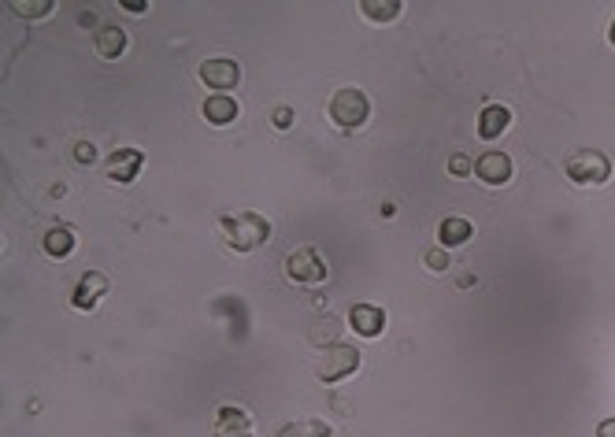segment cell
Returning <instances> with one entry per match:
<instances>
[{"mask_svg":"<svg viewBox=\"0 0 615 437\" xmlns=\"http://www.w3.org/2000/svg\"><path fill=\"white\" fill-rule=\"evenodd\" d=\"M219 237L234 252H256L271 242V223L260 212H237L219 219Z\"/></svg>","mask_w":615,"mask_h":437,"instance_id":"6da1fadb","label":"cell"},{"mask_svg":"<svg viewBox=\"0 0 615 437\" xmlns=\"http://www.w3.org/2000/svg\"><path fill=\"white\" fill-rule=\"evenodd\" d=\"M326 111H331L334 127L349 134V130L363 127L367 119H371V100H367V93H363V90H356V86H345V90H338V93L331 97V104H326Z\"/></svg>","mask_w":615,"mask_h":437,"instance_id":"7a4b0ae2","label":"cell"},{"mask_svg":"<svg viewBox=\"0 0 615 437\" xmlns=\"http://www.w3.org/2000/svg\"><path fill=\"white\" fill-rule=\"evenodd\" d=\"M356 367H360V348H356V345H345V341H338V345H331V348H322L315 375H319V382L334 385V382H345V378H352V375H356Z\"/></svg>","mask_w":615,"mask_h":437,"instance_id":"3957f363","label":"cell"},{"mask_svg":"<svg viewBox=\"0 0 615 437\" xmlns=\"http://www.w3.org/2000/svg\"><path fill=\"white\" fill-rule=\"evenodd\" d=\"M563 171L575 185H604L611 178V160L597 148H582L563 164Z\"/></svg>","mask_w":615,"mask_h":437,"instance_id":"277c9868","label":"cell"},{"mask_svg":"<svg viewBox=\"0 0 615 437\" xmlns=\"http://www.w3.org/2000/svg\"><path fill=\"white\" fill-rule=\"evenodd\" d=\"M285 278L297 286H319L326 278V260L315 245H301L285 256Z\"/></svg>","mask_w":615,"mask_h":437,"instance_id":"5b68a950","label":"cell"},{"mask_svg":"<svg viewBox=\"0 0 615 437\" xmlns=\"http://www.w3.org/2000/svg\"><path fill=\"white\" fill-rule=\"evenodd\" d=\"M141 167H145V152H141V148H115L108 160H104L108 178L119 182V185H130V182L141 175Z\"/></svg>","mask_w":615,"mask_h":437,"instance_id":"8992f818","label":"cell"},{"mask_svg":"<svg viewBox=\"0 0 615 437\" xmlns=\"http://www.w3.org/2000/svg\"><path fill=\"white\" fill-rule=\"evenodd\" d=\"M197 78H200V86H208L216 93H226V90H234L241 82V67L234 60H204Z\"/></svg>","mask_w":615,"mask_h":437,"instance_id":"52a82bcc","label":"cell"},{"mask_svg":"<svg viewBox=\"0 0 615 437\" xmlns=\"http://www.w3.org/2000/svg\"><path fill=\"white\" fill-rule=\"evenodd\" d=\"M108 290H111V278H108L104 271H90V274H82V278H78V286H74V293H71V308H78V311H93V308H97V300H101Z\"/></svg>","mask_w":615,"mask_h":437,"instance_id":"ba28073f","label":"cell"},{"mask_svg":"<svg viewBox=\"0 0 615 437\" xmlns=\"http://www.w3.org/2000/svg\"><path fill=\"white\" fill-rule=\"evenodd\" d=\"M349 327L360 334V337H379L386 330V311L379 304H356L349 311Z\"/></svg>","mask_w":615,"mask_h":437,"instance_id":"9c48e42d","label":"cell"},{"mask_svg":"<svg viewBox=\"0 0 615 437\" xmlns=\"http://www.w3.org/2000/svg\"><path fill=\"white\" fill-rule=\"evenodd\" d=\"M216 437H253V419L237 404H223L216 415Z\"/></svg>","mask_w":615,"mask_h":437,"instance_id":"30bf717a","label":"cell"},{"mask_svg":"<svg viewBox=\"0 0 615 437\" xmlns=\"http://www.w3.org/2000/svg\"><path fill=\"white\" fill-rule=\"evenodd\" d=\"M475 175L485 185H504V182H512V160L504 152H485L475 160Z\"/></svg>","mask_w":615,"mask_h":437,"instance_id":"8fae6325","label":"cell"},{"mask_svg":"<svg viewBox=\"0 0 615 437\" xmlns=\"http://www.w3.org/2000/svg\"><path fill=\"white\" fill-rule=\"evenodd\" d=\"M508 123H512V111L504 104H485L478 111V138L482 141H497L508 130Z\"/></svg>","mask_w":615,"mask_h":437,"instance_id":"7c38bea8","label":"cell"},{"mask_svg":"<svg viewBox=\"0 0 615 437\" xmlns=\"http://www.w3.org/2000/svg\"><path fill=\"white\" fill-rule=\"evenodd\" d=\"M93 49H97L101 60H119L122 52H127V30L115 26V23L101 26L97 37H93Z\"/></svg>","mask_w":615,"mask_h":437,"instance_id":"4fadbf2b","label":"cell"},{"mask_svg":"<svg viewBox=\"0 0 615 437\" xmlns=\"http://www.w3.org/2000/svg\"><path fill=\"white\" fill-rule=\"evenodd\" d=\"M200 111H204V119H208L212 127H230L241 108H237V100H234V97H226V93H212L208 100L200 104Z\"/></svg>","mask_w":615,"mask_h":437,"instance_id":"5bb4252c","label":"cell"},{"mask_svg":"<svg viewBox=\"0 0 615 437\" xmlns=\"http://www.w3.org/2000/svg\"><path fill=\"white\" fill-rule=\"evenodd\" d=\"M471 237H475V226H471L467 219H456V215H448V219H441V223H437V242H441L445 249L467 245Z\"/></svg>","mask_w":615,"mask_h":437,"instance_id":"9a60e30c","label":"cell"},{"mask_svg":"<svg viewBox=\"0 0 615 437\" xmlns=\"http://www.w3.org/2000/svg\"><path fill=\"white\" fill-rule=\"evenodd\" d=\"M41 249H45V256H53V260L71 256L74 252V230L71 226H53L45 233V242H41Z\"/></svg>","mask_w":615,"mask_h":437,"instance_id":"2e32d148","label":"cell"},{"mask_svg":"<svg viewBox=\"0 0 615 437\" xmlns=\"http://www.w3.org/2000/svg\"><path fill=\"white\" fill-rule=\"evenodd\" d=\"M274 437H334V430L322 419H297V423H285Z\"/></svg>","mask_w":615,"mask_h":437,"instance_id":"e0dca14e","label":"cell"},{"mask_svg":"<svg viewBox=\"0 0 615 437\" xmlns=\"http://www.w3.org/2000/svg\"><path fill=\"white\" fill-rule=\"evenodd\" d=\"M308 341H312L315 348L338 345V341H341V319H315V323L308 327Z\"/></svg>","mask_w":615,"mask_h":437,"instance_id":"ac0fdd59","label":"cell"},{"mask_svg":"<svg viewBox=\"0 0 615 437\" xmlns=\"http://www.w3.org/2000/svg\"><path fill=\"white\" fill-rule=\"evenodd\" d=\"M360 12H363L367 19H371V23L386 26V23H393V19L404 12V5H400V0H363Z\"/></svg>","mask_w":615,"mask_h":437,"instance_id":"d6986e66","label":"cell"},{"mask_svg":"<svg viewBox=\"0 0 615 437\" xmlns=\"http://www.w3.org/2000/svg\"><path fill=\"white\" fill-rule=\"evenodd\" d=\"M8 8H12L19 19L37 23V19H45V15L56 12V0H8Z\"/></svg>","mask_w":615,"mask_h":437,"instance_id":"ffe728a7","label":"cell"},{"mask_svg":"<svg viewBox=\"0 0 615 437\" xmlns=\"http://www.w3.org/2000/svg\"><path fill=\"white\" fill-rule=\"evenodd\" d=\"M271 123H274V130H290V127L297 123V111H293L290 104H278V108L271 111Z\"/></svg>","mask_w":615,"mask_h":437,"instance_id":"44dd1931","label":"cell"},{"mask_svg":"<svg viewBox=\"0 0 615 437\" xmlns=\"http://www.w3.org/2000/svg\"><path fill=\"white\" fill-rule=\"evenodd\" d=\"M448 175H453V178H467V175H475V160H467L464 152H456L453 160H448Z\"/></svg>","mask_w":615,"mask_h":437,"instance_id":"7402d4cb","label":"cell"},{"mask_svg":"<svg viewBox=\"0 0 615 437\" xmlns=\"http://www.w3.org/2000/svg\"><path fill=\"white\" fill-rule=\"evenodd\" d=\"M423 263H427V271H448V252L445 249H430L427 256H423Z\"/></svg>","mask_w":615,"mask_h":437,"instance_id":"603a6c76","label":"cell"},{"mask_svg":"<svg viewBox=\"0 0 615 437\" xmlns=\"http://www.w3.org/2000/svg\"><path fill=\"white\" fill-rule=\"evenodd\" d=\"M74 160H78V164H93V160H97V148H93L90 141H78V145H74Z\"/></svg>","mask_w":615,"mask_h":437,"instance_id":"cb8c5ba5","label":"cell"},{"mask_svg":"<svg viewBox=\"0 0 615 437\" xmlns=\"http://www.w3.org/2000/svg\"><path fill=\"white\" fill-rule=\"evenodd\" d=\"M119 8H122V12H130V15H145V12H149L145 0H141V5H138V0H119Z\"/></svg>","mask_w":615,"mask_h":437,"instance_id":"d4e9b609","label":"cell"},{"mask_svg":"<svg viewBox=\"0 0 615 437\" xmlns=\"http://www.w3.org/2000/svg\"><path fill=\"white\" fill-rule=\"evenodd\" d=\"M597 437H615V419H604V423L597 426Z\"/></svg>","mask_w":615,"mask_h":437,"instance_id":"484cf974","label":"cell"},{"mask_svg":"<svg viewBox=\"0 0 615 437\" xmlns=\"http://www.w3.org/2000/svg\"><path fill=\"white\" fill-rule=\"evenodd\" d=\"M608 42L615 45V19H611V26H608Z\"/></svg>","mask_w":615,"mask_h":437,"instance_id":"4316f807","label":"cell"}]
</instances>
